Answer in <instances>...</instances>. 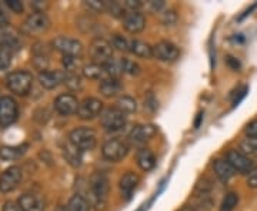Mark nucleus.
<instances>
[{"label":"nucleus","instance_id":"nucleus-1","mask_svg":"<svg viewBox=\"0 0 257 211\" xmlns=\"http://www.w3.org/2000/svg\"><path fill=\"white\" fill-rule=\"evenodd\" d=\"M89 190H90V198H92L94 208L101 211L106 207L107 198H109V191H110L109 178L103 173H94L90 178Z\"/></svg>","mask_w":257,"mask_h":211},{"label":"nucleus","instance_id":"nucleus-2","mask_svg":"<svg viewBox=\"0 0 257 211\" xmlns=\"http://www.w3.org/2000/svg\"><path fill=\"white\" fill-rule=\"evenodd\" d=\"M128 150H130V143L127 141V138L111 137L101 147V154L107 161L117 163L127 156Z\"/></svg>","mask_w":257,"mask_h":211},{"label":"nucleus","instance_id":"nucleus-3","mask_svg":"<svg viewBox=\"0 0 257 211\" xmlns=\"http://www.w3.org/2000/svg\"><path fill=\"white\" fill-rule=\"evenodd\" d=\"M9 90L18 96H26L33 86V74L28 70H16L6 77Z\"/></svg>","mask_w":257,"mask_h":211},{"label":"nucleus","instance_id":"nucleus-4","mask_svg":"<svg viewBox=\"0 0 257 211\" xmlns=\"http://www.w3.org/2000/svg\"><path fill=\"white\" fill-rule=\"evenodd\" d=\"M69 141L70 144L77 148L79 151H90L96 147L97 143V136L96 131L89 127H77L69 134Z\"/></svg>","mask_w":257,"mask_h":211},{"label":"nucleus","instance_id":"nucleus-5","mask_svg":"<svg viewBox=\"0 0 257 211\" xmlns=\"http://www.w3.org/2000/svg\"><path fill=\"white\" fill-rule=\"evenodd\" d=\"M100 123L106 131H110V133L119 131V130L124 129V126L127 123V114L116 106L109 107L101 113Z\"/></svg>","mask_w":257,"mask_h":211},{"label":"nucleus","instance_id":"nucleus-6","mask_svg":"<svg viewBox=\"0 0 257 211\" xmlns=\"http://www.w3.org/2000/svg\"><path fill=\"white\" fill-rule=\"evenodd\" d=\"M89 53L90 57L93 59V63L104 66L106 63H109L110 60H113V46L110 42L104 40V39H94L92 42V45L89 47Z\"/></svg>","mask_w":257,"mask_h":211},{"label":"nucleus","instance_id":"nucleus-7","mask_svg":"<svg viewBox=\"0 0 257 211\" xmlns=\"http://www.w3.org/2000/svg\"><path fill=\"white\" fill-rule=\"evenodd\" d=\"M19 117V107L16 100L10 96L0 97V127L6 129L12 126Z\"/></svg>","mask_w":257,"mask_h":211},{"label":"nucleus","instance_id":"nucleus-8","mask_svg":"<svg viewBox=\"0 0 257 211\" xmlns=\"http://www.w3.org/2000/svg\"><path fill=\"white\" fill-rule=\"evenodd\" d=\"M49 28H50V19L43 12L32 13L23 23V29L29 35H42L47 32Z\"/></svg>","mask_w":257,"mask_h":211},{"label":"nucleus","instance_id":"nucleus-9","mask_svg":"<svg viewBox=\"0 0 257 211\" xmlns=\"http://www.w3.org/2000/svg\"><path fill=\"white\" fill-rule=\"evenodd\" d=\"M157 129L153 124H139L135 126L128 133L127 141L133 146L142 147L146 144L147 141H150L152 138L156 136Z\"/></svg>","mask_w":257,"mask_h":211},{"label":"nucleus","instance_id":"nucleus-10","mask_svg":"<svg viewBox=\"0 0 257 211\" xmlns=\"http://www.w3.org/2000/svg\"><path fill=\"white\" fill-rule=\"evenodd\" d=\"M52 46L55 47V50L60 52L63 56H74V57H80L83 53V45L72 37L59 36L56 37L52 42Z\"/></svg>","mask_w":257,"mask_h":211},{"label":"nucleus","instance_id":"nucleus-11","mask_svg":"<svg viewBox=\"0 0 257 211\" xmlns=\"http://www.w3.org/2000/svg\"><path fill=\"white\" fill-rule=\"evenodd\" d=\"M22 181V170L18 165H12L0 174V191L10 193L16 190Z\"/></svg>","mask_w":257,"mask_h":211},{"label":"nucleus","instance_id":"nucleus-12","mask_svg":"<svg viewBox=\"0 0 257 211\" xmlns=\"http://www.w3.org/2000/svg\"><path fill=\"white\" fill-rule=\"evenodd\" d=\"M79 104L80 103H79L77 97L74 94H72V93H63V94L56 97L55 109L62 116H72V114H77Z\"/></svg>","mask_w":257,"mask_h":211},{"label":"nucleus","instance_id":"nucleus-13","mask_svg":"<svg viewBox=\"0 0 257 211\" xmlns=\"http://www.w3.org/2000/svg\"><path fill=\"white\" fill-rule=\"evenodd\" d=\"M103 113V103L96 97H87L79 104L77 116L82 120H93Z\"/></svg>","mask_w":257,"mask_h":211},{"label":"nucleus","instance_id":"nucleus-14","mask_svg":"<svg viewBox=\"0 0 257 211\" xmlns=\"http://www.w3.org/2000/svg\"><path fill=\"white\" fill-rule=\"evenodd\" d=\"M180 56L179 47L172 42H159L153 46V57H156L160 62H175Z\"/></svg>","mask_w":257,"mask_h":211},{"label":"nucleus","instance_id":"nucleus-15","mask_svg":"<svg viewBox=\"0 0 257 211\" xmlns=\"http://www.w3.org/2000/svg\"><path fill=\"white\" fill-rule=\"evenodd\" d=\"M226 160L234 168V171H239L241 174H246V173L248 174L254 168L253 167V161L247 156H244L241 151H239V150H230L229 153L226 154Z\"/></svg>","mask_w":257,"mask_h":211},{"label":"nucleus","instance_id":"nucleus-16","mask_svg":"<svg viewBox=\"0 0 257 211\" xmlns=\"http://www.w3.org/2000/svg\"><path fill=\"white\" fill-rule=\"evenodd\" d=\"M64 79H66V72L63 70H45L39 73V83L47 90H52L63 84Z\"/></svg>","mask_w":257,"mask_h":211},{"label":"nucleus","instance_id":"nucleus-17","mask_svg":"<svg viewBox=\"0 0 257 211\" xmlns=\"http://www.w3.org/2000/svg\"><path fill=\"white\" fill-rule=\"evenodd\" d=\"M123 26L132 35H138L146 28V18L140 12H130L123 19Z\"/></svg>","mask_w":257,"mask_h":211},{"label":"nucleus","instance_id":"nucleus-18","mask_svg":"<svg viewBox=\"0 0 257 211\" xmlns=\"http://www.w3.org/2000/svg\"><path fill=\"white\" fill-rule=\"evenodd\" d=\"M139 184H140V177L136 173H133V171H128V173H126L120 178V191H121L123 197L126 200H128L132 197V194L135 193V190L138 188Z\"/></svg>","mask_w":257,"mask_h":211},{"label":"nucleus","instance_id":"nucleus-19","mask_svg":"<svg viewBox=\"0 0 257 211\" xmlns=\"http://www.w3.org/2000/svg\"><path fill=\"white\" fill-rule=\"evenodd\" d=\"M18 204L25 211H45V201L36 194H23Z\"/></svg>","mask_w":257,"mask_h":211},{"label":"nucleus","instance_id":"nucleus-20","mask_svg":"<svg viewBox=\"0 0 257 211\" xmlns=\"http://www.w3.org/2000/svg\"><path fill=\"white\" fill-rule=\"evenodd\" d=\"M213 170H214V174L217 175V178L220 181H223V183H227L230 178L236 174L234 168L229 164V161L227 160H221V158L216 160L213 163Z\"/></svg>","mask_w":257,"mask_h":211},{"label":"nucleus","instance_id":"nucleus-21","mask_svg":"<svg viewBox=\"0 0 257 211\" xmlns=\"http://www.w3.org/2000/svg\"><path fill=\"white\" fill-rule=\"evenodd\" d=\"M99 92L103 97H116L120 92H121V83L117 79H111V77H107L104 79L103 82H100V86H99Z\"/></svg>","mask_w":257,"mask_h":211},{"label":"nucleus","instance_id":"nucleus-22","mask_svg":"<svg viewBox=\"0 0 257 211\" xmlns=\"http://www.w3.org/2000/svg\"><path fill=\"white\" fill-rule=\"evenodd\" d=\"M138 164L143 171L153 170L155 165H156V157L153 154V151L146 148V147L140 148L138 151Z\"/></svg>","mask_w":257,"mask_h":211},{"label":"nucleus","instance_id":"nucleus-23","mask_svg":"<svg viewBox=\"0 0 257 211\" xmlns=\"http://www.w3.org/2000/svg\"><path fill=\"white\" fill-rule=\"evenodd\" d=\"M28 144H22V146H5L0 148V158L5 161H12V160H18L23 156L28 150Z\"/></svg>","mask_w":257,"mask_h":211},{"label":"nucleus","instance_id":"nucleus-24","mask_svg":"<svg viewBox=\"0 0 257 211\" xmlns=\"http://www.w3.org/2000/svg\"><path fill=\"white\" fill-rule=\"evenodd\" d=\"M82 72L83 76L90 79V80H100V82H103L104 79H107V73L104 70V66L97 65V63H90V65L83 66Z\"/></svg>","mask_w":257,"mask_h":211},{"label":"nucleus","instance_id":"nucleus-25","mask_svg":"<svg viewBox=\"0 0 257 211\" xmlns=\"http://www.w3.org/2000/svg\"><path fill=\"white\" fill-rule=\"evenodd\" d=\"M130 52L142 59H150L153 57V47L142 40H132L130 42Z\"/></svg>","mask_w":257,"mask_h":211},{"label":"nucleus","instance_id":"nucleus-26","mask_svg":"<svg viewBox=\"0 0 257 211\" xmlns=\"http://www.w3.org/2000/svg\"><path fill=\"white\" fill-rule=\"evenodd\" d=\"M67 211H90V202L82 194H74L67 202Z\"/></svg>","mask_w":257,"mask_h":211},{"label":"nucleus","instance_id":"nucleus-27","mask_svg":"<svg viewBox=\"0 0 257 211\" xmlns=\"http://www.w3.org/2000/svg\"><path fill=\"white\" fill-rule=\"evenodd\" d=\"M116 107H119L120 110L124 111L126 114H132L135 113L136 109H138V104H136V100L130 96H121L117 103H116Z\"/></svg>","mask_w":257,"mask_h":211},{"label":"nucleus","instance_id":"nucleus-28","mask_svg":"<svg viewBox=\"0 0 257 211\" xmlns=\"http://www.w3.org/2000/svg\"><path fill=\"white\" fill-rule=\"evenodd\" d=\"M104 70L107 73V77L117 79V80H120L121 74H124L123 73V67H121V62L120 60H110L109 63L104 65Z\"/></svg>","mask_w":257,"mask_h":211},{"label":"nucleus","instance_id":"nucleus-29","mask_svg":"<svg viewBox=\"0 0 257 211\" xmlns=\"http://www.w3.org/2000/svg\"><path fill=\"white\" fill-rule=\"evenodd\" d=\"M63 63L64 69L67 73H76L80 67L83 69L82 66V59L80 57H74V56H63Z\"/></svg>","mask_w":257,"mask_h":211},{"label":"nucleus","instance_id":"nucleus-30","mask_svg":"<svg viewBox=\"0 0 257 211\" xmlns=\"http://www.w3.org/2000/svg\"><path fill=\"white\" fill-rule=\"evenodd\" d=\"M106 12H109V15L117 19H124V16L127 15L126 8L119 2H106Z\"/></svg>","mask_w":257,"mask_h":211},{"label":"nucleus","instance_id":"nucleus-31","mask_svg":"<svg viewBox=\"0 0 257 211\" xmlns=\"http://www.w3.org/2000/svg\"><path fill=\"white\" fill-rule=\"evenodd\" d=\"M64 84H66V86L69 87V90H72V92H80L83 89L82 79L77 76V73H67V72H66Z\"/></svg>","mask_w":257,"mask_h":211},{"label":"nucleus","instance_id":"nucleus-32","mask_svg":"<svg viewBox=\"0 0 257 211\" xmlns=\"http://www.w3.org/2000/svg\"><path fill=\"white\" fill-rule=\"evenodd\" d=\"M240 151L247 157L257 154V138H244V140L240 143Z\"/></svg>","mask_w":257,"mask_h":211},{"label":"nucleus","instance_id":"nucleus-33","mask_svg":"<svg viewBox=\"0 0 257 211\" xmlns=\"http://www.w3.org/2000/svg\"><path fill=\"white\" fill-rule=\"evenodd\" d=\"M239 204V195L236 193H227L224 195L223 201H221L220 211H233L236 208V205Z\"/></svg>","mask_w":257,"mask_h":211},{"label":"nucleus","instance_id":"nucleus-34","mask_svg":"<svg viewBox=\"0 0 257 211\" xmlns=\"http://www.w3.org/2000/svg\"><path fill=\"white\" fill-rule=\"evenodd\" d=\"M120 62H121V67H123V73L130 74V76H139L140 72H142L140 66H139L136 62H133V60L121 59Z\"/></svg>","mask_w":257,"mask_h":211},{"label":"nucleus","instance_id":"nucleus-35","mask_svg":"<svg viewBox=\"0 0 257 211\" xmlns=\"http://www.w3.org/2000/svg\"><path fill=\"white\" fill-rule=\"evenodd\" d=\"M13 52L5 46H0V70H6L12 65Z\"/></svg>","mask_w":257,"mask_h":211},{"label":"nucleus","instance_id":"nucleus-36","mask_svg":"<svg viewBox=\"0 0 257 211\" xmlns=\"http://www.w3.org/2000/svg\"><path fill=\"white\" fill-rule=\"evenodd\" d=\"M110 43L111 46L120 50V52H130V42L126 37L121 36V35H114Z\"/></svg>","mask_w":257,"mask_h":211},{"label":"nucleus","instance_id":"nucleus-37","mask_svg":"<svg viewBox=\"0 0 257 211\" xmlns=\"http://www.w3.org/2000/svg\"><path fill=\"white\" fill-rule=\"evenodd\" d=\"M86 6L89 8L93 12H97V13H101V12H106V2H99V0H90L86 3Z\"/></svg>","mask_w":257,"mask_h":211},{"label":"nucleus","instance_id":"nucleus-38","mask_svg":"<svg viewBox=\"0 0 257 211\" xmlns=\"http://www.w3.org/2000/svg\"><path fill=\"white\" fill-rule=\"evenodd\" d=\"M163 23H165L166 26H172V25H175L176 20H177V16H176L175 10H167L166 13H163Z\"/></svg>","mask_w":257,"mask_h":211},{"label":"nucleus","instance_id":"nucleus-39","mask_svg":"<svg viewBox=\"0 0 257 211\" xmlns=\"http://www.w3.org/2000/svg\"><path fill=\"white\" fill-rule=\"evenodd\" d=\"M6 6L9 8L13 13H22L23 12V3L19 0H6Z\"/></svg>","mask_w":257,"mask_h":211},{"label":"nucleus","instance_id":"nucleus-40","mask_svg":"<svg viewBox=\"0 0 257 211\" xmlns=\"http://www.w3.org/2000/svg\"><path fill=\"white\" fill-rule=\"evenodd\" d=\"M142 6H143V3L140 0H126L124 2V8L130 12H139L142 9Z\"/></svg>","mask_w":257,"mask_h":211},{"label":"nucleus","instance_id":"nucleus-41","mask_svg":"<svg viewBox=\"0 0 257 211\" xmlns=\"http://www.w3.org/2000/svg\"><path fill=\"white\" fill-rule=\"evenodd\" d=\"M247 185L250 188H257V167H254L247 175Z\"/></svg>","mask_w":257,"mask_h":211},{"label":"nucleus","instance_id":"nucleus-42","mask_svg":"<svg viewBox=\"0 0 257 211\" xmlns=\"http://www.w3.org/2000/svg\"><path fill=\"white\" fill-rule=\"evenodd\" d=\"M246 134H247V137L257 138V120H253L251 123H248L246 127Z\"/></svg>","mask_w":257,"mask_h":211},{"label":"nucleus","instance_id":"nucleus-43","mask_svg":"<svg viewBox=\"0 0 257 211\" xmlns=\"http://www.w3.org/2000/svg\"><path fill=\"white\" fill-rule=\"evenodd\" d=\"M3 211H25V210L19 205L18 202L8 201V202H5V205H3Z\"/></svg>","mask_w":257,"mask_h":211},{"label":"nucleus","instance_id":"nucleus-44","mask_svg":"<svg viewBox=\"0 0 257 211\" xmlns=\"http://www.w3.org/2000/svg\"><path fill=\"white\" fill-rule=\"evenodd\" d=\"M165 0H159V2L152 0V2H150V6H152V9L155 10V12H160V10L165 8Z\"/></svg>","mask_w":257,"mask_h":211},{"label":"nucleus","instance_id":"nucleus-45","mask_svg":"<svg viewBox=\"0 0 257 211\" xmlns=\"http://www.w3.org/2000/svg\"><path fill=\"white\" fill-rule=\"evenodd\" d=\"M9 26V18L6 16V13L0 8V29L8 28Z\"/></svg>","mask_w":257,"mask_h":211},{"label":"nucleus","instance_id":"nucleus-46","mask_svg":"<svg viewBox=\"0 0 257 211\" xmlns=\"http://www.w3.org/2000/svg\"><path fill=\"white\" fill-rule=\"evenodd\" d=\"M227 63H229L234 70H237V69H240V63H239V60L237 59H234V57H231V56H229L227 57Z\"/></svg>","mask_w":257,"mask_h":211},{"label":"nucleus","instance_id":"nucleus-47","mask_svg":"<svg viewBox=\"0 0 257 211\" xmlns=\"http://www.w3.org/2000/svg\"><path fill=\"white\" fill-rule=\"evenodd\" d=\"M202 117H203V114H202V113H199V116H197V120H196V123H194L196 129H197V127L200 126V120H202Z\"/></svg>","mask_w":257,"mask_h":211},{"label":"nucleus","instance_id":"nucleus-48","mask_svg":"<svg viewBox=\"0 0 257 211\" xmlns=\"http://www.w3.org/2000/svg\"><path fill=\"white\" fill-rule=\"evenodd\" d=\"M55 211H67V207H64V205H57Z\"/></svg>","mask_w":257,"mask_h":211},{"label":"nucleus","instance_id":"nucleus-49","mask_svg":"<svg viewBox=\"0 0 257 211\" xmlns=\"http://www.w3.org/2000/svg\"><path fill=\"white\" fill-rule=\"evenodd\" d=\"M180 211H196V208H193V207H183Z\"/></svg>","mask_w":257,"mask_h":211}]
</instances>
